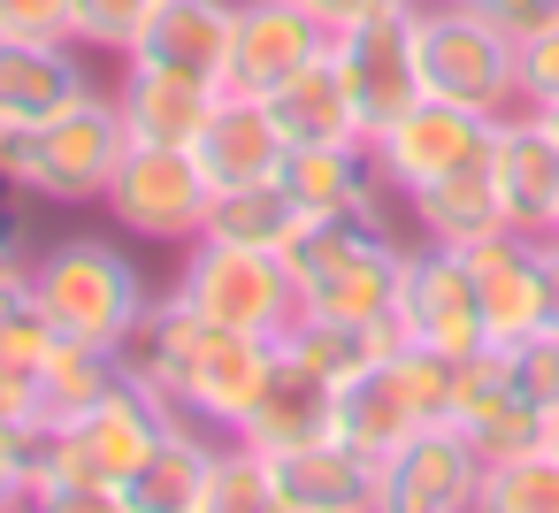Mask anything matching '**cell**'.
Wrapping results in <instances>:
<instances>
[{"instance_id": "obj_1", "label": "cell", "mask_w": 559, "mask_h": 513, "mask_svg": "<svg viewBox=\"0 0 559 513\" xmlns=\"http://www.w3.org/2000/svg\"><path fill=\"white\" fill-rule=\"evenodd\" d=\"M123 368L169 398L177 414H200L207 429H238L276 368V337H246V330H215L200 307H185L177 291H154L146 322L123 345Z\"/></svg>"}, {"instance_id": "obj_2", "label": "cell", "mask_w": 559, "mask_h": 513, "mask_svg": "<svg viewBox=\"0 0 559 513\" xmlns=\"http://www.w3.org/2000/svg\"><path fill=\"white\" fill-rule=\"evenodd\" d=\"M169 398H154L131 368L116 391H100L85 414L55 421L39 437V467H32V505H116L123 513V482L146 467V452L169 429Z\"/></svg>"}, {"instance_id": "obj_3", "label": "cell", "mask_w": 559, "mask_h": 513, "mask_svg": "<svg viewBox=\"0 0 559 513\" xmlns=\"http://www.w3.org/2000/svg\"><path fill=\"white\" fill-rule=\"evenodd\" d=\"M284 269L299 284V314L322 322H391L406 238L383 215H307L284 246Z\"/></svg>"}, {"instance_id": "obj_4", "label": "cell", "mask_w": 559, "mask_h": 513, "mask_svg": "<svg viewBox=\"0 0 559 513\" xmlns=\"http://www.w3.org/2000/svg\"><path fill=\"white\" fill-rule=\"evenodd\" d=\"M32 291H39L55 337H85V345H108V353H123L131 330H139L146 307H154L139 261H131L116 238H93V230L47 238V246L32 253Z\"/></svg>"}, {"instance_id": "obj_5", "label": "cell", "mask_w": 559, "mask_h": 513, "mask_svg": "<svg viewBox=\"0 0 559 513\" xmlns=\"http://www.w3.org/2000/svg\"><path fill=\"white\" fill-rule=\"evenodd\" d=\"M414 32H421V93L460 100L475 116H513L521 108L513 32H498L475 0H414Z\"/></svg>"}, {"instance_id": "obj_6", "label": "cell", "mask_w": 559, "mask_h": 513, "mask_svg": "<svg viewBox=\"0 0 559 513\" xmlns=\"http://www.w3.org/2000/svg\"><path fill=\"white\" fill-rule=\"evenodd\" d=\"M444 398H452V360L421 353V345H399L391 360H376L368 375H353V383L330 391V437L383 467L421 421L444 414Z\"/></svg>"}, {"instance_id": "obj_7", "label": "cell", "mask_w": 559, "mask_h": 513, "mask_svg": "<svg viewBox=\"0 0 559 513\" xmlns=\"http://www.w3.org/2000/svg\"><path fill=\"white\" fill-rule=\"evenodd\" d=\"M169 291L185 307H200L215 330H246V337H284L299 322V284H292L284 253L230 246V238H192Z\"/></svg>"}, {"instance_id": "obj_8", "label": "cell", "mask_w": 559, "mask_h": 513, "mask_svg": "<svg viewBox=\"0 0 559 513\" xmlns=\"http://www.w3.org/2000/svg\"><path fill=\"white\" fill-rule=\"evenodd\" d=\"M131 131L116 116V93H85L78 108H62L55 123L24 131V200L39 207H100L108 184H116V162H123Z\"/></svg>"}, {"instance_id": "obj_9", "label": "cell", "mask_w": 559, "mask_h": 513, "mask_svg": "<svg viewBox=\"0 0 559 513\" xmlns=\"http://www.w3.org/2000/svg\"><path fill=\"white\" fill-rule=\"evenodd\" d=\"M100 207L116 215V230L146 238V246H192V238L207 230L215 184L200 177L192 146H139V139H131Z\"/></svg>"}, {"instance_id": "obj_10", "label": "cell", "mask_w": 559, "mask_h": 513, "mask_svg": "<svg viewBox=\"0 0 559 513\" xmlns=\"http://www.w3.org/2000/svg\"><path fill=\"white\" fill-rule=\"evenodd\" d=\"M490 131H498V116H475L460 100L421 93L406 116H391L383 131H368V154H376V177L391 184V200H406V192H421V184L483 162L490 154Z\"/></svg>"}, {"instance_id": "obj_11", "label": "cell", "mask_w": 559, "mask_h": 513, "mask_svg": "<svg viewBox=\"0 0 559 513\" xmlns=\"http://www.w3.org/2000/svg\"><path fill=\"white\" fill-rule=\"evenodd\" d=\"M391 322H399L406 345H421V353H444V360L483 353V307H475V269H467V253H460V246H437V238H414V246H406V269H399Z\"/></svg>"}, {"instance_id": "obj_12", "label": "cell", "mask_w": 559, "mask_h": 513, "mask_svg": "<svg viewBox=\"0 0 559 513\" xmlns=\"http://www.w3.org/2000/svg\"><path fill=\"white\" fill-rule=\"evenodd\" d=\"M444 421L483 452V467H490V460H513V452H528V444H544V437H551L544 398H528V383L513 375V353H498V345H483V353L452 360Z\"/></svg>"}, {"instance_id": "obj_13", "label": "cell", "mask_w": 559, "mask_h": 513, "mask_svg": "<svg viewBox=\"0 0 559 513\" xmlns=\"http://www.w3.org/2000/svg\"><path fill=\"white\" fill-rule=\"evenodd\" d=\"M330 62H337V77L353 93L360 123L383 131L391 116H406L421 100V32H414V9H391V16L330 32Z\"/></svg>"}, {"instance_id": "obj_14", "label": "cell", "mask_w": 559, "mask_h": 513, "mask_svg": "<svg viewBox=\"0 0 559 513\" xmlns=\"http://www.w3.org/2000/svg\"><path fill=\"white\" fill-rule=\"evenodd\" d=\"M330 55V24H314L299 0H238L230 16V55H223V93L269 100L284 77H299L307 62Z\"/></svg>"}, {"instance_id": "obj_15", "label": "cell", "mask_w": 559, "mask_h": 513, "mask_svg": "<svg viewBox=\"0 0 559 513\" xmlns=\"http://www.w3.org/2000/svg\"><path fill=\"white\" fill-rule=\"evenodd\" d=\"M483 505V452L437 414L383 460V513H475Z\"/></svg>"}, {"instance_id": "obj_16", "label": "cell", "mask_w": 559, "mask_h": 513, "mask_svg": "<svg viewBox=\"0 0 559 513\" xmlns=\"http://www.w3.org/2000/svg\"><path fill=\"white\" fill-rule=\"evenodd\" d=\"M475 269V307H483V345L513 353L521 337L544 330V238L528 230H490L460 246Z\"/></svg>"}, {"instance_id": "obj_17", "label": "cell", "mask_w": 559, "mask_h": 513, "mask_svg": "<svg viewBox=\"0 0 559 513\" xmlns=\"http://www.w3.org/2000/svg\"><path fill=\"white\" fill-rule=\"evenodd\" d=\"M269 475H276V513H383V467L337 437L269 452Z\"/></svg>"}, {"instance_id": "obj_18", "label": "cell", "mask_w": 559, "mask_h": 513, "mask_svg": "<svg viewBox=\"0 0 559 513\" xmlns=\"http://www.w3.org/2000/svg\"><path fill=\"white\" fill-rule=\"evenodd\" d=\"M490 169H498V200H506V230L551 238L559 223V139L536 108L498 116L490 131Z\"/></svg>"}, {"instance_id": "obj_19", "label": "cell", "mask_w": 559, "mask_h": 513, "mask_svg": "<svg viewBox=\"0 0 559 513\" xmlns=\"http://www.w3.org/2000/svg\"><path fill=\"white\" fill-rule=\"evenodd\" d=\"M116 116L139 146H192L223 100L215 77H185V70H154V62H116Z\"/></svg>"}, {"instance_id": "obj_20", "label": "cell", "mask_w": 559, "mask_h": 513, "mask_svg": "<svg viewBox=\"0 0 559 513\" xmlns=\"http://www.w3.org/2000/svg\"><path fill=\"white\" fill-rule=\"evenodd\" d=\"M85 93H100V85H93V70L78 62L70 39H16V32H0V123L39 131L62 108H78Z\"/></svg>"}, {"instance_id": "obj_21", "label": "cell", "mask_w": 559, "mask_h": 513, "mask_svg": "<svg viewBox=\"0 0 559 513\" xmlns=\"http://www.w3.org/2000/svg\"><path fill=\"white\" fill-rule=\"evenodd\" d=\"M284 154H292L284 123L269 116V100H246V93H223L215 116H207V131L192 139V162H200V177H207L215 192L284 177Z\"/></svg>"}, {"instance_id": "obj_22", "label": "cell", "mask_w": 559, "mask_h": 513, "mask_svg": "<svg viewBox=\"0 0 559 513\" xmlns=\"http://www.w3.org/2000/svg\"><path fill=\"white\" fill-rule=\"evenodd\" d=\"M230 16H238V0H154L123 62L185 70V77H223V55H230Z\"/></svg>"}, {"instance_id": "obj_23", "label": "cell", "mask_w": 559, "mask_h": 513, "mask_svg": "<svg viewBox=\"0 0 559 513\" xmlns=\"http://www.w3.org/2000/svg\"><path fill=\"white\" fill-rule=\"evenodd\" d=\"M284 192L307 207V215H383L391 223V184L376 177V154L368 139L360 146H292L284 154Z\"/></svg>"}, {"instance_id": "obj_24", "label": "cell", "mask_w": 559, "mask_h": 513, "mask_svg": "<svg viewBox=\"0 0 559 513\" xmlns=\"http://www.w3.org/2000/svg\"><path fill=\"white\" fill-rule=\"evenodd\" d=\"M215 437L200 414H169L162 444L146 452V467L123 482V513H200V482H207V460H215Z\"/></svg>"}, {"instance_id": "obj_25", "label": "cell", "mask_w": 559, "mask_h": 513, "mask_svg": "<svg viewBox=\"0 0 559 513\" xmlns=\"http://www.w3.org/2000/svg\"><path fill=\"white\" fill-rule=\"evenodd\" d=\"M399 207H406L414 238H437V246H475V238L506 230V200H498L490 154L467 162V169H452V177H437V184H421V192H406Z\"/></svg>"}, {"instance_id": "obj_26", "label": "cell", "mask_w": 559, "mask_h": 513, "mask_svg": "<svg viewBox=\"0 0 559 513\" xmlns=\"http://www.w3.org/2000/svg\"><path fill=\"white\" fill-rule=\"evenodd\" d=\"M230 437H246V444H261V452H292V444H307V437H330V383H322L314 368H299V360L276 345V368H269L253 414H246Z\"/></svg>"}, {"instance_id": "obj_27", "label": "cell", "mask_w": 559, "mask_h": 513, "mask_svg": "<svg viewBox=\"0 0 559 513\" xmlns=\"http://www.w3.org/2000/svg\"><path fill=\"white\" fill-rule=\"evenodd\" d=\"M269 116L284 123L292 146H360L368 139V123H360V108H353V93H345V77H337L330 55L307 62L299 77H284L269 93Z\"/></svg>"}, {"instance_id": "obj_28", "label": "cell", "mask_w": 559, "mask_h": 513, "mask_svg": "<svg viewBox=\"0 0 559 513\" xmlns=\"http://www.w3.org/2000/svg\"><path fill=\"white\" fill-rule=\"evenodd\" d=\"M299 368H314L330 391L337 383H353V375H368L376 360H391L399 345H406V330L399 322H322V314H299L284 337H276Z\"/></svg>"}, {"instance_id": "obj_29", "label": "cell", "mask_w": 559, "mask_h": 513, "mask_svg": "<svg viewBox=\"0 0 559 513\" xmlns=\"http://www.w3.org/2000/svg\"><path fill=\"white\" fill-rule=\"evenodd\" d=\"M299 223H307V207L284 192V177H261V184H230V192H215V207H207V230H200V238H230V246L284 253Z\"/></svg>"}, {"instance_id": "obj_30", "label": "cell", "mask_w": 559, "mask_h": 513, "mask_svg": "<svg viewBox=\"0 0 559 513\" xmlns=\"http://www.w3.org/2000/svg\"><path fill=\"white\" fill-rule=\"evenodd\" d=\"M32 375H39V421L55 429V421L85 414L100 391H116V383H123V353L85 345V337H55V345H47V360H39Z\"/></svg>"}, {"instance_id": "obj_31", "label": "cell", "mask_w": 559, "mask_h": 513, "mask_svg": "<svg viewBox=\"0 0 559 513\" xmlns=\"http://www.w3.org/2000/svg\"><path fill=\"white\" fill-rule=\"evenodd\" d=\"M200 513H276V475L269 452L246 437H215L207 482H200Z\"/></svg>"}, {"instance_id": "obj_32", "label": "cell", "mask_w": 559, "mask_h": 513, "mask_svg": "<svg viewBox=\"0 0 559 513\" xmlns=\"http://www.w3.org/2000/svg\"><path fill=\"white\" fill-rule=\"evenodd\" d=\"M483 513H559V444H528L483 467Z\"/></svg>"}, {"instance_id": "obj_33", "label": "cell", "mask_w": 559, "mask_h": 513, "mask_svg": "<svg viewBox=\"0 0 559 513\" xmlns=\"http://www.w3.org/2000/svg\"><path fill=\"white\" fill-rule=\"evenodd\" d=\"M146 9H154V0H70V39L85 55H116L123 62L139 24H146Z\"/></svg>"}, {"instance_id": "obj_34", "label": "cell", "mask_w": 559, "mask_h": 513, "mask_svg": "<svg viewBox=\"0 0 559 513\" xmlns=\"http://www.w3.org/2000/svg\"><path fill=\"white\" fill-rule=\"evenodd\" d=\"M513 62H521V108H559V16L521 32Z\"/></svg>"}, {"instance_id": "obj_35", "label": "cell", "mask_w": 559, "mask_h": 513, "mask_svg": "<svg viewBox=\"0 0 559 513\" xmlns=\"http://www.w3.org/2000/svg\"><path fill=\"white\" fill-rule=\"evenodd\" d=\"M39 437H47V429H32V421H0V505H32Z\"/></svg>"}, {"instance_id": "obj_36", "label": "cell", "mask_w": 559, "mask_h": 513, "mask_svg": "<svg viewBox=\"0 0 559 513\" xmlns=\"http://www.w3.org/2000/svg\"><path fill=\"white\" fill-rule=\"evenodd\" d=\"M513 375L528 383V398H544V414H559V330H536L513 345Z\"/></svg>"}, {"instance_id": "obj_37", "label": "cell", "mask_w": 559, "mask_h": 513, "mask_svg": "<svg viewBox=\"0 0 559 513\" xmlns=\"http://www.w3.org/2000/svg\"><path fill=\"white\" fill-rule=\"evenodd\" d=\"M0 32H16V39H70V0H0Z\"/></svg>"}, {"instance_id": "obj_38", "label": "cell", "mask_w": 559, "mask_h": 513, "mask_svg": "<svg viewBox=\"0 0 559 513\" xmlns=\"http://www.w3.org/2000/svg\"><path fill=\"white\" fill-rule=\"evenodd\" d=\"M32 207L39 200H24V192H0V276L9 269H32Z\"/></svg>"}, {"instance_id": "obj_39", "label": "cell", "mask_w": 559, "mask_h": 513, "mask_svg": "<svg viewBox=\"0 0 559 513\" xmlns=\"http://www.w3.org/2000/svg\"><path fill=\"white\" fill-rule=\"evenodd\" d=\"M0 421L47 429V421H39V375H32V368H9V360H0Z\"/></svg>"}, {"instance_id": "obj_40", "label": "cell", "mask_w": 559, "mask_h": 513, "mask_svg": "<svg viewBox=\"0 0 559 513\" xmlns=\"http://www.w3.org/2000/svg\"><path fill=\"white\" fill-rule=\"evenodd\" d=\"M299 9H307L314 24L345 32V24H368V16H391V9H414V0H299Z\"/></svg>"}, {"instance_id": "obj_41", "label": "cell", "mask_w": 559, "mask_h": 513, "mask_svg": "<svg viewBox=\"0 0 559 513\" xmlns=\"http://www.w3.org/2000/svg\"><path fill=\"white\" fill-rule=\"evenodd\" d=\"M475 9H483L498 32H513V39H521V32H536V24H551V16H559V0H475Z\"/></svg>"}, {"instance_id": "obj_42", "label": "cell", "mask_w": 559, "mask_h": 513, "mask_svg": "<svg viewBox=\"0 0 559 513\" xmlns=\"http://www.w3.org/2000/svg\"><path fill=\"white\" fill-rule=\"evenodd\" d=\"M544 330H559V238H544Z\"/></svg>"}, {"instance_id": "obj_43", "label": "cell", "mask_w": 559, "mask_h": 513, "mask_svg": "<svg viewBox=\"0 0 559 513\" xmlns=\"http://www.w3.org/2000/svg\"><path fill=\"white\" fill-rule=\"evenodd\" d=\"M536 116H544V123H551V139H559V108H536Z\"/></svg>"}, {"instance_id": "obj_44", "label": "cell", "mask_w": 559, "mask_h": 513, "mask_svg": "<svg viewBox=\"0 0 559 513\" xmlns=\"http://www.w3.org/2000/svg\"><path fill=\"white\" fill-rule=\"evenodd\" d=\"M551 444H559V414H551Z\"/></svg>"}, {"instance_id": "obj_45", "label": "cell", "mask_w": 559, "mask_h": 513, "mask_svg": "<svg viewBox=\"0 0 559 513\" xmlns=\"http://www.w3.org/2000/svg\"><path fill=\"white\" fill-rule=\"evenodd\" d=\"M551 238H559V223H551Z\"/></svg>"}]
</instances>
